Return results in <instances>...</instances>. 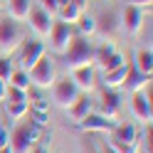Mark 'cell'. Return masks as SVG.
<instances>
[{"label": "cell", "mask_w": 153, "mask_h": 153, "mask_svg": "<svg viewBox=\"0 0 153 153\" xmlns=\"http://www.w3.org/2000/svg\"><path fill=\"white\" fill-rule=\"evenodd\" d=\"M94 52H97V45H94L89 37H84V35H72V42L69 47L64 50V64H67V69L74 72V69H79V67H89L94 64Z\"/></svg>", "instance_id": "cell-1"}, {"label": "cell", "mask_w": 153, "mask_h": 153, "mask_svg": "<svg viewBox=\"0 0 153 153\" xmlns=\"http://www.w3.org/2000/svg\"><path fill=\"white\" fill-rule=\"evenodd\" d=\"M42 131H45V128H37L32 121L15 126V128L10 131V151H13V153H30V151L37 146Z\"/></svg>", "instance_id": "cell-2"}, {"label": "cell", "mask_w": 153, "mask_h": 153, "mask_svg": "<svg viewBox=\"0 0 153 153\" xmlns=\"http://www.w3.org/2000/svg\"><path fill=\"white\" fill-rule=\"evenodd\" d=\"M27 76H30V84H35V87H40V89L52 87V84L57 82V69H54V62H52L47 54H42L40 59H37V62L30 67Z\"/></svg>", "instance_id": "cell-3"}, {"label": "cell", "mask_w": 153, "mask_h": 153, "mask_svg": "<svg viewBox=\"0 0 153 153\" xmlns=\"http://www.w3.org/2000/svg\"><path fill=\"white\" fill-rule=\"evenodd\" d=\"M22 40H25V35H22L20 22L10 20V17H5V20L0 17V50L5 54H10L22 45Z\"/></svg>", "instance_id": "cell-4"}, {"label": "cell", "mask_w": 153, "mask_h": 153, "mask_svg": "<svg viewBox=\"0 0 153 153\" xmlns=\"http://www.w3.org/2000/svg\"><path fill=\"white\" fill-rule=\"evenodd\" d=\"M72 25H67V22H62V20H52V27H50V50L54 52V54H64V50L69 47V42H72Z\"/></svg>", "instance_id": "cell-5"}, {"label": "cell", "mask_w": 153, "mask_h": 153, "mask_svg": "<svg viewBox=\"0 0 153 153\" xmlns=\"http://www.w3.org/2000/svg\"><path fill=\"white\" fill-rule=\"evenodd\" d=\"M54 87V94H52V99L57 106H72V104L76 101V97H79V89H76V84L72 82V76H67V79H59V82H54L52 84Z\"/></svg>", "instance_id": "cell-6"}, {"label": "cell", "mask_w": 153, "mask_h": 153, "mask_svg": "<svg viewBox=\"0 0 153 153\" xmlns=\"http://www.w3.org/2000/svg\"><path fill=\"white\" fill-rule=\"evenodd\" d=\"M76 123H79V128L87 131V133H109L114 126H116V121L101 116V114H91V111H89L82 121H76Z\"/></svg>", "instance_id": "cell-7"}, {"label": "cell", "mask_w": 153, "mask_h": 153, "mask_svg": "<svg viewBox=\"0 0 153 153\" xmlns=\"http://www.w3.org/2000/svg\"><path fill=\"white\" fill-rule=\"evenodd\" d=\"M119 27H123L128 35H138L141 27H143V10L133 7V5H126L123 13L119 15Z\"/></svg>", "instance_id": "cell-8"}, {"label": "cell", "mask_w": 153, "mask_h": 153, "mask_svg": "<svg viewBox=\"0 0 153 153\" xmlns=\"http://www.w3.org/2000/svg\"><path fill=\"white\" fill-rule=\"evenodd\" d=\"M131 109L133 114H136V119L141 123H151L153 119V106H151V87H148V94H143V91H133V99H131Z\"/></svg>", "instance_id": "cell-9"}, {"label": "cell", "mask_w": 153, "mask_h": 153, "mask_svg": "<svg viewBox=\"0 0 153 153\" xmlns=\"http://www.w3.org/2000/svg\"><path fill=\"white\" fill-rule=\"evenodd\" d=\"M42 54H47V50H45V45H42L40 40H27V42H22V50H20V69L30 72V67L40 59Z\"/></svg>", "instance_id": "cell-10"}, {"label": "cell", "mask_w": 153, "mask_h": 153, "mask_svg": "<svg viewBox=\"0 0 153 153\" xmlns=\"http://www.w3.org/2000/svg\"><path fill=\"white\" fill-rule=\"evenodd\" d=\"M27 22H30V27L35 30V35L47 37V35H50V27H52V15L47 10H42L40 5H32L30 7V15H27Z\"/></svg>", "instance_id": "cell-11"}, {"label": "cell", "mask_w": 153, "mask_h": 153, "mask_svg": "<svg viewBox=\"0 0 153 153\" xmlns=\"http://www.w3.org/2000/svg\"><path fill=\"white\" fill-rule=\"evenodd\" d=\"M72 82L76 84V89L79 91H94V87H97V74H94V67H79V69L72 72Z\"/></svg>", "instance_id": "cell-12"}, {"label": "cell", "mask_w": 153, "mask_h": 153, "mask_svg": "<svg viewBox=\"0 0 153 153\" xmlns=\"http://www.w3.org/2000/svg\"><path fill=\"white\" fill-rule=\"evenodd\" d=\"M151 87V76L148 74H143L138 72L136 67H128V72H126V79H123V89H128L131 94L133 91H143V89H148Z\"/></svg>", "instance_id": "cell-13"}, {"label": "cell", "mask_w": 153, "mask_h": 153, "mask_svg": "<svg viewBox=\"0 0 153 153\" xmlns=\"http://www.w3.org/2000/svg\"><path fill=\"white\" fill-rule=\"evenodd\" d=\"M99 109H101V116H106V119H116V114L121 109V97L114 89H106L104 91V97H101V104H99Z\"/></svg>", "instance_id": "cell-14"}, {"label": "cell", "mask_w": 153, "mask_h": 153, "mask_svg": "<svg viewBox=\"0 0 153 153\" xmlns=\"http://www.w3.org/2000/svg\"><path fill=\"white\" fill-rule=\"evenodd\" d=\"M91 106H94V104H91V99H89V94H79L72 106H67V116H69L72 121H82V119L91 111Z\"/></svg>", "instance_id": "cell-15"}, {"label": "cell", "mask_w": 153, "mask_h": 153, "mask_svg": "<svg viewBox=\"0 0 153 153\" xmlns=\"http://www.w3.org/2000/svg\"><path fill=\"white\" fill-rule=\"evenodd\" d=\"M111 138H114V141H121V143H133V141H138V128H136V123H128V121L116 123V126L111 128Z\"/></svg>", "instance_id": "cell-16"}, {"label": "cell", "mask_w": 153, "mask_h": 153, "mask_svg": "<svg viewBox=\"0 0 153 153\" xmlns=\"http://www.w3.org/2000/svg\"><path fill=\"white\" fill-rule=\"evenodd\" d=\"M94 20H97V32L101 35H111L119 30V13L114 10H101V15L94 17Z\"/></svg>", "instance_id": "cell-17"}, {"label": "cell", "mask_w": 153, "mask_h": 153, "mask_svg": "<svg viewBox=\"0 0 153 153\" xmlns=\"http://www.w3.org/2000/svg\"><path fill=\"white\" fill-rule=\"evenodd\" d=\"M126 72H128V64H121V67H116V69H109V72H104V76H101L104 87H106V89H119V87H123Z\"/></svg>", "instance_id": "cell-18"}, {"label": "cell", "mask_w": 153, "mask_h": 153, "mask_svg": "<svg viewBox=\"0 0 153 153\" xmlns=\"http://www.w3.org/2000/svg\"><path fill=\"white\" fill-rule=\"evenodd\" d=\"M30 7H32V0H7V13H10V17L15 22L27 20Z\"/></svg>", "instance_id": "cell-19"}, {"label": "cell", "mask_w": 153, "mask_h": 153, "mask_svg": "<svg viewBox=\"0 0 153 153\" xmlns=\"http://www.w3.org/2000/svg\"><path fill=\"white\" fill-rule=\"evenodd\" d=\"M5 114H7V119L20 121L30 114V101H5Z\"/></svg>", "instance_id": "cell-20"}, {"label": "cell", "mask_w": 153, "mask_h": 153, "mask_svg": "<svg viewBox=\"0 0 153 153\" xmlns=\"http://www.w3.org/2000/svg\"><path fill=\"white\" fill-rule=\"evenodd\" d=\"M133 67H136L138 72L143 74H153V54H151V47H146V50H138L136 52V59H133Z\"/></svg>", "instance_id": "cell-21"}, {"label": "cell", "mask_w": 153, "mask_h": 153, "mask_svg": "<svg viewBox=\"0 0 153 153\" xmlns=\"http://www.w3.org/2000/svg\"><path fill=\"white\" fill-rule=\"evenodd\" d=\"M79 15H82V10L74 7L72 3H62L59 7H57V20H62L67 25H74L76 20H79Z\"/></svg>", "instance_id": "cell-22"}, {"label": "cell", "mask_w": 153, "mask_h": 153, "mask_svg": "<svg viewBox=\"0 0 153 153\" xmlns=\"http://www.w3.org/2000/svg\"><path fill=\"white\" fill-rule=\"evenodd\" d=\"M114 52H116V45H114V42H101V45L97 47V52H94V64L101 67Z\"/></svg>", "instance_id": "cell-23"}, {"label": "cell", "mask_w": 153, "mask_h": 153, "mask_svg": "<svg viewBox=\"0 0 153 153\" xmlns=\"http://www.w3.org/2000/svg\"><path fill=\"white\" fill-rule=\"evenodd\" d=\"M7 84L10 87H17V89H30V76H27V72L25 69H13V74H10V79H7Z\"/></svg>", "instance_id": "cell-24"}, {"label": "cell", "mask_w": 153, "mask_h": 153, "mask_svg": "<svg viewBox=\"0 0 153 153\" xmlns=\"http://www.w3.org/2000/svg\"><path fill=\"white\" fill-rule=\"evenodd\" d=\"M74 25L79 27V35H84V37H89V35L97 32V20L89 17V15H79V20H76Z\"/></svg>", "instance_id": "cell-25"}, {"label": "cell", "mask_w": 153, "mask_h": 153, "mask_svg": "<svg viewBox=\"0 0 153 153\" xmlns=\"http://www.w3.org/2000/svg\"><path fill=\"white\" fill-rule=\"evenodd\" d=\"M109 146L114 153H138V141H133V143H121V141H109Z\"/></svg>", "instance_id": "cell-26"}, {"label": "cell", "mask_w": 153, "mask_h": 153, "mask_svg": "<svg viewBox=\"0 0 153 153\" xmlns=\"http://www.w3.org/2000/svg\"><path fill=\"white\" fill-rule=\"evenodd\" d=\"M121 64H126V59H123V54H121V52L116 50V52H114V54L109 57L106 62L101 64V72H109V69H116V67H121Z\"/></svg>", "instance_id": "cell-27"}, {"label": "cell", "mask_w": 153, "mask_h": 153, "mask_svg": "<svg viewBox=\"0 0 153 153\" xmlns=\"http://www.w3.org/2000/svg\"><path fill=\"white\" fill-rule=\"evenodd\" d=\"M30 121L35 123L37 128H47V126H50V114H45V111H30Z\"/></svg>", "instance_id": "cell-28"}, {"label": "cell", "mask_w": 153, "mask_h": 153, "mask_svg": "<svg viewBox=\"0 0 153 153\" xmlns=\"http://www.w3.org/2000/svg\"><path fill=\"white\" fill-rule=\"evenodd\" d=\"M5 99L7 101H27V91L25 89H17V87H7Z\"/></svg>", "instance_id": "cell-29"}, {"label": "cell", "mask_w": 153, "mask_h": 153, "mask_svg": "<svg viewBox=\"0 0 153 153\" xmlns=\"http://www.w3.org/2000/svg\"><path fill=\"white\" fill-rule=\"evenodd\" d=\"M13 69H15L13 62L7 59V57H0V79L7 82V79H10V74H13Z\"/></svg>", "instance_id": "cell-30"}, {"label": "cell", "mask_w": 153, "mask_h": 153, "mask_svg": "<svg viewBox=\"0 0 153 153\" xmlns=\"http://www.w3.org/2000/svg\"><path fill=\"white\" fill-rule=\"evenodd\" d=\"M30 111H45V114H50V101H47L45 97H35L32 104H30Z\"/></svg>", "instance_id": "cell-31"}, {"label": "cell", "mask_w": 153, "mask_h": 153, "mask_svg": "<svg viewBox=\"0 0 153 153\" xmlns=\"http://www.w3.org/2000/svg\"><path fill=\"white\" fill-rule=\"evenodd\" d=\"M40 7L47 10L50 15H57V7H59V5H57V0H40Z\"/></svg>", "instance_id": "cell-32"}, {"label": "cell", "mask_w": 153, "mask_h": 153, "mask_svg": "<svg viewBox=\"0 0 153 153\" xmlns=\"http://www.w3.org/2000/svg\"><path fill=\"white\" fill-rule=\"evenodd\" d=\"M5 146H10V131L0 123V148H5Z\"/></svg>", "instance_id": "cell-33"}, {"label": "cell", "mask_w": 153, "mask_h": 153, "mask_svg": "<svg viewBox=\"0 0 153 153\" xmlns=\"http://www.w3.org/2000/svg\"><path fill=\"white\" fill-rule=\"evenodd\" d=\"M128 5H133V7H151V0H128Z\"/></svg>", "instance_id": "cell-34"}, {"label": "cell", "mask_w": 153, "mask_h": 153, "mask_svg": "<svg viewBox=\"0 0 153 153\" xmlns=\"http://www.w3.org/2000/svg\"><path fill=\"white\" fill-rule=\"evenodd\" d=\"M67 3H72L74 7H79V10H84V7L89 5V0H67Z\"/></svg>", "instance_id": "cell-35"}, {"label": "cell", "mask_w": 153, "mask_h": 153, "mask_svg": "<svg viewBox=\"0 0 153 153\" xmlns=\"http://www.w3.org/2000/svg\"><path fill=\"white\" fill-rule=\"evenodd\" d=\"M5 94H7V82H3V79H0V101L5 99Z\"/></svg>", "instance_id": "cell-36"}, {"label": "cell", "mask_w": 153, "mask_h": 153, "mask_svg": "<svg viewBox=\"0 0 153 153\" xmlns=\"http://www.w3.org/2000/svg\"><path fill=\"white\" fill-rule=\"evenodd\" d=\"M30 153H47V148H45V146H35Z\"/></svg>", "instance_id": "cell-37"}, {"label": "cell", "mask_w": 153, "mask_h": 153, "mask_svg": "<svg viewBox=\"0 0 153 153\" xmlns=\"http://www.w3.org/2000/svg\"><path fill=\"white\" fill-rule=\"evenodd\" d=\"M0 153H13V151H10V146H5V148H0Z\"/></svg>", "instance_id": "cell-38"}, {"label": "cell", "mask_w": 153, "mask_h": 153, "mask_svg": "<svg viewBox=\"0 0 153 153\" xmlns=\"http://www.w3.org/2000/svg\"><path fill=\"white\" fill-rule=\"evenodd\" d=\"M0 17H3V10H0Z\"/></svg>", "instance_id": "cell-39"}]
</instances>
